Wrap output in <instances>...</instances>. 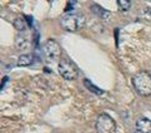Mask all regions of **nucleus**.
Listing matches in <instances>:
<instances>
[{
  "label": "nucleus",
  "mask_w": 151,
  "mask_h": 133,
  "mask_svg": "<svg viewBox=\"0 0 151 133\" xmlns=\"http://www.w3.org/2000/svg\"><path fill=\"white\" fill-rule=\"evenodd\" d=\"M131 83L139 95H141V97L151 95V74L149 72H137L131 78Z\"/></svg>",
  "instance_id": "1"
},
{
  "label": "nucleus",
  "mask_w": 151,
  "mask_h": 133,
  "mask_svg": "<svg viewBox=\"0 0 151 133\" xmlns=\"http://www.w3.org/2000/svg\"><path fill=\"white\" fill-rule=\"evenodd\" d=\"M85 17L80 13H68L60 19V24L66 31H78L85 26Z\"/></svg>",
  "instance_id": "2"
},
{
  "label": "nucleus",
  "mask_w": 151,
  "mask_h": 133,
  "mask_svg": "<svg viewBox=\"0 0 151 133\" xmlns=\"http://www.w3.org/2000/svg\"><path fill=\"white\" fill-rule=\"evenodd\" d=\"M96 133H116V122L110 114L101 113L95 121Z\"/></svg>",
  "instance_id": "3"
},
{
  "label": "nucleus",
  "mask_w": 151,
  "mask_h": 133,
  "mask_svg": "<svg viewBox=\"0 0 151 133\" xmlns=\"http://www.w3.org/2000/svg\"><path fill=\"white\" fill-rule=\"evenodd\" d=\"M58 72L66 81H75L79 77V69L76 64L69 59H61L59 62Z\"/></svg>",
  "instance_id": "4"
},
{
  "label": "nucleus",
  "mask_w": 151,
  "mask_h": 133,
  "mask_svg": "<svg viewBox=\"0 0 151 133\" xmlns=\"http://www.w3.org/2000/svg\"><path fill=\"white\" fill-rule=\"evenodd\" d=\"M41 53L46 62H56L61 55V45L55 39H49L42 45Z\"/></svg>",
  "instance_id": "5"
},
{
  "label": "nucleus",
  "mask_w": 151,
  "mask_h": 133,
  "mask_svg": "<svg viewBox=\"0 0 151 133\" xmlns=\"http://www.w3.org/2000/svg\"><path fill=\"white\" fill-rule=\"evenodd\" d=\"M31 44V36L28 31H21L18 33L15 36V48L19 50H25L28 49Z\"/></svg>",
  "instance_id": "6"
},
{
  "label": "nucleus",
  "mask_w": 151,
  "mask_h": 133,
  "mask_svg": "<svg viewBox=\"0 0 151 133\" xmlns=\"http://www.w3.org/2000/svg\"><path fill=\"white\" fill-rule=\"evenodd\" d=\"M136 131L139 133H151V121L146 117H141L136 121Z\"/></svg>",
  "instance_id": "7"
},
{
  "label": "nucleus",
  "mask_w": 151,
  "mask_h": 133,
  "mask_svg": "<svg viewBox=\"0 0 151 133\" xmlns=\"http://www.w3.org/2000/svg\"><path fill=\"white\" fill-rule=\"evenodd\" d=\"M33 62H34L33 54H21L18 59V65L19 67H29L33 64Z\"/></svg>",
  "instance_id": "8"
},
{
  "label": "nucleus",
  "mask_w": 151,
  "mask_h": 133,
  "mask_svg": "<svg viewBox=\"0 0 151 133\" xmlns=\"http://www.w3.org/2000/svg\"><path fill=\"white\" fill-rule=\"evenodd\" d=\"M14 28L17 29L19 33H21V31H26V29H28V24H26V20L24 19V17H18L17 19H15Z\"/></svg>",
  "instance_id": "9"
},
{
  "label": "nucleus",
  "mask_w": 151,
  "mask_h": 133,
  "mask_svg": "<svg viewBox=\"0 0 151 133\" xmlns=\"http://www.w3.org/2000/svg\"><path fill=\"white\" fill-rule=\"evenodd\" d=\"M116 5L120 12H127L131 8V1H129V0H117Z\"/></svg>",
  "instance_id": "10"
},
{
  "label": "nucleus",
  "mask_w": 151,
  "mask_h": 133,
  "mask_svg": "<svg viewBox=\"0 0 151 133\" xmlns=\"http://www.w3.org/2000/svg\"><path fill=\"white\" fill-rule=\"evenodd\" d=\"M84 84H85V86H86V88H88V89L90 90V92H93V93H95V94H98V95H100V94H102V93H104V90H101L100 88H98V87H95V86H94V84H93V83H90V82L88 81V79H85V81H84Z\"/></svg>",
  "instance_id": "11"
}]
</instances>
